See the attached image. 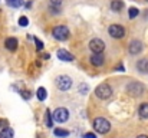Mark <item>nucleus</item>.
<instances>
[{"label": "nucleus", "instance_id": "obj_1", "mask_svg": "<svg viewBox=\"0 0 148 138\" xmlns=\"http://www.w3.org/2000/svg\"><path fill=\"white\" fill-rule=\"evenodd\" d=\"M127 92H128L130 96L138 98V96H141V95L145 92V87H144V84L134 81V82H130V84L127 85Z\"/></svg>", "mask_w": 148, "mask_h": 138}, {"label": "nucleus", "instance_id": "obj_2", "mask_svg": "<svg viewBox=\"0 0 148 138\" xmlns=\"http://www.w3.org/2000/svg\"><path fill=\"white\" fill-rule=\"evenodd\" d=\"M94 128H95V131L99 133V134H106V133H109V130H111V124H109L105 118H97V119L94 121Z\"/></svg>", "mask_w": 148, "mask_h": 138}, {"label": "nucleus", "instance_id": "obj_3", "mask_svg": "<svg viewBox=\"0 0 148 138\" xmlns=\"http://www.w3.org/2000/svg\"><path fill=\"white\" fill-rule=\"evenodd\" d=\"M95 95L99 99H108L112 95V88L108 84H99L97 87V89H95Z\"/></svg>", "mask_w": 148, "mask_h": 138}, {"label": "nucleus", "instance_id": "obj_4", "mask_svg": "<svg viewBox=\"0 0 148 138\" xmlns=\"http://www.w3.org/2000/svg\"><path fill=\"white\" fill-rule=\"evenodd\" d=\"M52 35H53V38L56 41L62 42V41H66L69 38V29L66 26H56V27H53Z\"/></svg>", "mask_w": 148, "mask_h": 138}, {"label": "nucleus", "instance_id": "obj_5", "mask_svg": "<svg viewBox=\"0 0 148 138\" xmlns=\"http://www.w3.org/2000/svg\"><path fill=\"white\" fill-rule=\"evenodd\" d=\"M55 84H56V87H58L60 91H68V89L72 87V79H71L69 76H66V75H59V76L56 78Z\"/></svg>", "mask_w": 148, "mask_h": 138}, {"label": "nucleus", "instance_id": "obj_6", "mask_svg": "<svg viewBox=\"0 0 148 138\" xmlns=\"http://www.w3.org/2000/svg\"><path fill=\"white\" fill-rule=\"evenodd\" d=\"M53 119L56 121V122H60V124H63V122H66L68 119H69V111L66 109V108H58V109H55L53 111Z\"/></svg>", "mask_w": 148, "mask_h": 138}, {"label": "nucleus", "instance_id": "obj_7", "mask_svg": "<svg viewBox=\"0 0 148 138\" xmlns=\"http://www.w3.org/2000/svg\"><path fill=\"white\" fill-rule=\"evenodd\" d=\"M108 33L109 36H112L114 39H121L125 36V29L121 25H111L108 27Z\"/></svg>", "mask_w": 148, "mask_h": 138}, {"label": "nucleus", "instance_id": "obj_8", "mask_svg": "<svg viewBox=\"0 0 148 138\" xmlns=\"http://www.w3.org/2000/svg\"><path fill=\"white\" fill-rule=\"evenodd\" d=\"M89 49L94 52V53H102L103 49H105V42L99 38H95L89 42Z\"/></svg>", "mask_w": 148, "mask_h": 138}, {"label": "nucleus", "instance_id": "obj_9", "mask_svg": "<svg viewBox=\"0 0 148 138\" xmlns=\"http://www.w3.org/2000/svg\"><path fill=\"white\" fill-rule=\"evenodd\" d=\"M128 50H130V53L131 55H138V53H141L143 52V42L141 41H131V43L128 46Z\"/></svg>", "mask_w": 148, "mask_h": 138}, {"label": "nucleus", "instance_id": "obj_10", "mask_svg": "<svg viewBox=\"0 0 148 138\" xmlns=\"http://www.w3.org/2000/svg\"><path fill=\"white\" fill-rule=\"evenodd\" d=\"M56 55H58V58H59L60 60H65V62H72V60H73V55H72L71 52L65 50V49H59Z\"/></svg>", "mask_w": 148, "mask_h": 138}, {"label": "nucleus", "instance_id": "obj_11", "mask_svg": "<svg viewBox=\"0 0 148 138\" xmlns=\"http://www.w3.org/2000/svg\"><path fill=\"white\" fill-rule=\"evenodd\" d=\"M89 60H91V63H92L94 66H102L105 59H103V55H102V53H94Z\"/></svg>", "mask_w": 148, "mask_h": 138}, {"label": "nucleus", "instance_id": "obj_12", "mask_svg": "<svg viewBox=\"0 0 148 138\" xmlns=\"http://www.w3.org/2000/svg\"><path fill=\"white\" fill-rule=\"evenodd\" d=\"M4 46H6V49H9V50H16L17 49V39L16 38H7L6 41H4Z\"/></svg>", "mask_w": 148, "mask_h": 138}, {"label": "nucleus", "instance_id": "obj_13", "mask_svg": "<svg viewBox=\"0 0 148 138\" xmlns=\"http://www.w3.org/2000/svg\"><path fill=\"white\" fill-rule=\"evenodd\" d=\"M137 68L140 69V72H143V73H148V59H141V60H138Z\"/></svg>", "mask_w": 148, "mask_h": 138}, {"label": "nucleus", "instance_id": "obj_14", "mask_svg": "<svg viewBox=\"0 0 148 138\" xmlns=\"http://www.w3.org/2000/svg\"><path fill=\"white\" fill-rule=\"evenodd\" d=\"M138 114L141 118H148V102H144L138 108Z\"/></svg>", "mask_w": 148, "mask_h": 138}, {"label": "nucleus", "instance_id": "obj_15", "mask_svg": "<svg viewBox=\"0 0 148 138\" xmlns=\"http://www.w3.org/2000/svg\"><path fill=\"white\" fill-rule=\"evenodd\" d=\"M122 7H124L122 0H112L111 1V9L114 12H119V10H122Z\"/></svg>", "mask_w": 148, "mask_h": 138}, {"label": "nucleus", "instance_id": "obj_16", "mask_svg": "<svg viewBox=\"0 0 148 138\" xmlns=\"http://www.w3.org/2000/svg\"><path fill=\"white\" fill-rule=\"evenodd\" d=\"M0 138H13V130L9 128V127L3 128L1 133H0Z\"/></svg>", "mask_w": 148, "mask_h": 138}, {"label": "nucleus", "instance_id": "obj_17", "mask_svg": "<svg viewBox=\"0 0 148 138\" xmlns=\"http://www.w3.org/2000/svg\"><path fill=\"white\" fill-rule=\"evenodd\" d=\"M6 3H7V6H10L13 9H19L23 6V0H6Z\"/></svg>", "mask_w": 148, "mask_h": 138}, {"label": "nucleus", "instance_id": "obj_18", "mask_svg": "<svg viewBox=\"0 0 148 138\" xmlns=\"http://www.w3.org/2000/svg\"><path fill=\"white\" fill-rule=\"evenodd\" d=\"M46 95H48V93H46V89H45V88H39V89H38V99H39V101H45V99H46Z\"/></svg>", "mask_w": 148, "mask_h": 138}, {"label": "nucleus", "instance_id": "obj_19", "mask_svg": "<svg viewBox=\"0 0 148 138\" xmlns=\"http://www.w3.org/2000/svg\"><path fill=\"white\" fill-rule=\"evenodd\" d=\"M55 135H58V137H68L69 135V133L66 131V130H55Z\"/></svg>", "mask_w": 148, "mask_h": 138}, {"label": "nucleus", "instance_id": "obj_20", "mask_svg": "<svg viewBox=\"0 0 148 138\" xmlns=\"http://www.w3.org/2000/svg\"><path fill=\"white\" fill-rule=\"evenodd\" d=\"M138 12H140V10H138L137 7H131V9H130V14H128V16H130V19L137 17V16H138Z\"/></svg>", "mask_w": 148, "mask_h": 138}, {"label": "nucleus", "instance_id": "obj_21", "mask_svg": "<svg viewBox=\"0 0 148 138\" xmlns=\"http://www.w3.org/2000/svg\"><path fill=\"white\" fill-rule=\"evenodd\" d=\"M27 23H29V20H27V17H26V16H22V17H19V25H20L22 27L27 26Z\"/></svg>", "mask_w": 148, "mask_h": 138}, {"label": "nucleus", "instance_id": "obj_22", "mask_svg": "<svg viewBox=\"0 0 148 138\" xmlns=\"http://www.w3.org/2000/svg\"><path fill=\"white\" fill-rule=\"evenodd\" d=\"M35 43H36V47H38V50H42L43 49V43L38 39V38H35Z\"/></svg>", "mask_w": 148, "mask_h": 138}, {"label": "nucleus", "instance_id": "obj_23", "mask_svg": "<svg viewBox=\"0 0 148 138\" xmlns=\"http://www.w3.org/2000/svg\"><path fill=\"white\" fill-rule=\"evenodd\" d=\"M46 124H48V127H52V115H50L49 111H46Z\"/></svg>", "mask_w": 148, "mask_h": 138}, {"label": "nucleus", "instance_id": "obj_24", "mask_svg": "<svg viewBox=\"0 0 148 138\" xmlns=\"http://www.w3.org/2000/svg\"><path fill=\"white\" fill-rule=\"evenodd\" d=\"M20 95H22L25 99H30V96H32V95H30V92H27V91H22L20 92Z\"/></svg>", "mask_w": 148, "mask_h": 138}, {"label": "nucleus", "instance_id": "obj_25", "mask_svg": "<svg viewBox=\"0 0 148 138\" xmlns=\"http://www.w3.org/2000/svg\"><path fill=\"white\" fill-rule=\"evenodd\" d=\"M0 127L1 128H6V127H9V122L6 119H0Z\"/></svg>", "mask_w": 148, "mask_h": 138}, {"label": "nucleus", "instance_id": "obj_26", "mask_svg": "<svg viewBox=\"0 0 148 138\" xmlns=\"http://www.w3.org/2000/svg\"><path fill=\"white\" fill-rule=\"evenodd\" d=\"M60 1H62V0H50V3H52L53 6H59V4H60Z\"/></svg>", "mask_w": 148, "mask_h": 138}, {"label": "nucleus", "instance_id": "obj_27", "mask_svg": "<svg viewBox=\"0 0 148 138\" xmlns=\"http://www.w3.org/2000/svg\"><path fill=\"white\" fill-rule=\"evenodd\" d=\"M85 138H97V137H95V134H92V133H88V134H85Z\"/></svg>", "mask_w": 148, "mask_h": 138}, {"label": "nucleus", "instance_id": "obj_28", "mask_svg": "<svg viewBox=\"0 0 148 138\" xmlns=\"http://www.w3.org/2000/svg\"><path fill=\"white\" fill-rule=\"evenodd\" d=\"M137 138H148V135H138Z\"/></svg>", "mask_w": 148, "mask_h": 138}, {"label": "nucleus", "instance_id": "obj_29", "mask_svg": "<svg viewBox=\"0 0 148 138\" xmlns=\"http://www.w3.org/2000/svg\"><path fill=\"white\" fill-rule=\"evenodd\" d=\"M147 1H148V0H147Z\"/></svg>", "mask_w": 148, "mask_h": 138}]
</instances>
